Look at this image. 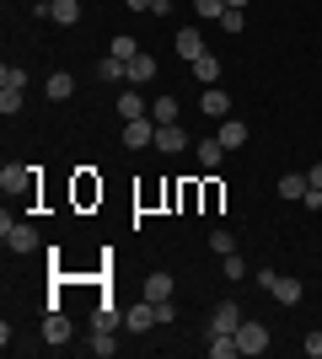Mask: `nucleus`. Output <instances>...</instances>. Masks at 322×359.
<instances>
[{"label":"nucleus","instance_id":"obj_2","mask_svg":"<svg viewBox=\"0 0 322 359\" xmlns=\"http://www.w3.org/2000/svg\"><path fill=\"white\" fill-rule=\"evenodd\" d=\"M258 285L269 290V295H274L279 306H295V300L307 295V290H301V279H290V273H269V269L258 273Z\"/></svg>","mask_w":322,"mask_h":359},{"label":"nucleus","instance_id":"obj_3","mask_svg":"<svg viewBox=\"0 0 322 359\" xmlns=\"http://www.w3.org/2000/svg\"><path fill=\"white\" fill-rule=\"evenodd\" d=\"M123 145H129V150L156 145V118H129V123H123Z\"/></svg>","mask_w":322,"mask_h":359},{"label":"nucleus","instance_id":"obj_4","mask_svg":"<svg viewBox=\"0 0 322 359\" xmlns=\"http://www.w3.org/2000/svg\"><path fill=\"white\" fill-rule=\"evenodd\" d=\"M236 344H242V354H269V327L242 322V327H236Z\"/></svg>","mask_w":322,"mask_h":359},{"label":"nucleus","instance_id":"obj_6","mask_svg":"<svg viewBox=\"0 0 322 359\" xmlns=\"http://www.w3.org/2000/svg\"><path fill=\"white\" fill-rule=\"evenodd\" d=\"M188 135H183V123H156V150H167V156H183Z\"/></svg>","mask_w":322,"mask_h":359},{"label":"nucleus","instance_id":"obj_26","mask_svg":"<svg viewBox=\"0 0 322 359\" xmlns=\"http://www.w3.org/2000/svg\"><path fill=\"white\" fill-rule=\"evenodd\" d=\"M0 113H6V118L22 113V86H0Z\"/></svg>","mask_w":322,"mask_h":359},{"label":"nucleus","instance_id":"obj_27","mask_svg":"<svg viewBox=\"0 0 322 359\" xmlns=\"http://www.w3.org/2000/svg\"><path fill=\"white\" fill-rule=\"evenodd\" d=\"M119 322H123V316H119V306H97V322H92V327L113 332V327H119Z\"/></svg>","mask_w":322,"mask_h":359},{"label":"nucleus","instance_id":"obj_29","mask_svg":"<svg viewBox=\"0 0 322 359\" xmlns=\"http://www.w3.org/2000/svg\"><path fill=\"white\" fill-rule=\"evenodd\" d=\"M220 263H226V279H231V285H236V279H247V263H242L236 252H226Z\"/></svg>","mask_w":322,"mask_h":359},{"label":"nucleus","instance_id":"obj_28","mask_svg":"<svg viewBox=\"0 0 322 359\" xmlns=\"http://www.w3.org/2000/svg\"><path fill=\"white\" fill-rule=\"evenodd\" d=\"M194 11L210 16V22H220V16H226V0H194Z\"/></svg>","mask_w":322,"mask_h":359},{"label":"nucleus","instance_id":"obj_30","mask_svg":"<svg viewBox=\"0 0 322 359\" xmlns=\"http://www.w3.org/2000/svg\"><path fill=\"white\" fill-rule=\"evenodd\" d=\"M0 86H27V70H22V65H6V70H0Z\"/></svg>","mask_w":322,"mask_h":359},{"label":"nucleus","instance_id":"obj_31","mask_svg":"<svg viewBox=\"0 0 322 359\" xmlns=\"http://www.w3.org/2000/svg\"><path fill=\"white\" fill-rule=\"evenodd\" d=\"M210 247H215L220 257H226V252H236V236H231V231H215V236H210Z\"/></svg>","mask_w":322,"mask_h":359},{"label":"nucleus","instance_id":"obj_16","mask_svg":"<svg viewBox=\"0 0 322 359\" xmlns=\"http://www.w3.org/2000/svg\"><path fill=\"white\" fill-rule=\"evenodd\" d=\"M119 118L123 123H129V118H151V107L140 102V91H123V97H119Z\"/></svg>","mask_w":322,"mask_h":359},{"label":"nucleus","instance_id":"obj_37","mask_svg":"<svg viewBox=\"0 0 322 359\" xmlns=\"http://www.w3.org/2000/svg\"><path fill=\"white\" fill-rule=\"evenodd\" d=\"M226 6H236V11H242V6H247V0H226Z\"/></svg>","mask_w":322,"mask_h":359},{"label":"nucleus","instance_id":"obj_33","mask_svg":"<svg viewBox=\"0 0 322 359\" xmlns=\"http://www.w3.org/2000/svg\"><path fill=\"white\" fill-rule=\"evenodd\" d=\"M301 348H307V359H322V332H307V344H301Z\"/></svg>","mask_w":322,"mask_h":359},{"label":"nucleus","instance_id":"obj_25","mask_svg":"<svg viewBox=\"0 0 322 359\" xmlns=\"http://www.w3.org/2000/svg\"><path fill=\"white\" fill-rule=\"evenodd\" d=\"M92 354H97V359H107V354H119V344H113V332L92 327Z\"/></svg>","mask_w":322,"mask_h":359},{"label":"nucleus","instance_id":"obj_19","mask_svg":"<svg viewBox=\"0 0 322 359\" xmlns=\"http://www.w3.org/2000/svg\"><path fill=\"white\" fill-rule=\"evenodd\" d=\"M242 354V344H236V332H215V344H210V359H236Z\"/></svg>","mask_w":322,"mask_h":359},{"label":"nucleus","instance_id":"obj_20","mask_svg":"<svg viewBox=\"0 0 322 359\" xmlns=\"http://www.w3.org/2000/svg\"><path fill=\"white\" fill-rule=\"evenodd\" d=\"M97 75H102V81H129V65L113 60V54H102V60H97Z\"/></svg>","mask_w":322,"mask_h":359},{"label":"nucleus","instance_id":"obj_22","mask_svg":"<svg viewBox=\"0 0 322 359\" xmlns=\"http://www.w3.org/2000/svg\"><path fill=\"white\" fill-rule=\"evenodd\" d=\"M194 150H199V166H210V172L220 166V156H226V145H220V140H199Z\"/></svg>","mask_w":322,"mask_h":359},{"label":"nucleus","instance_id":"obj_38","mask_svg":"<svg viewBox=\"0 0 322 359\" xmlns=\"http://www.w3.org/2000/svg\"><path fill=\"white\" fill-rule=\"evenodd\" d=\"M43 6H54V0H43Z\"/></svg>","mask_w":322,"mask_h":359},{"label":"nucleus","instance_id":"obj_35","mask_svg":"<svg viewBox=\"0 0 322 359\" xmlns=\"http://www.w3.org/2000/svg\"><path fill=\"white\" fill-rule=\"evenodd\" d=\"M307 182H311V188H322V161H317V166L307 172Z\"/></svg>","mask_w":322,"mask_h":359},{"label":"nucleus","instance_id":"obj_8","mask_svg":"<svg viewBox=\"0 0 322 359\" xmlns=\"http://www.w3.org/2000/svg\"><path fill=\"white\" fill-rule=\"evenodd\" d=\"M242 322H247V316H242V306H236V300H226V306H215V316H210V327H215V332H236Z\"/></svg>","mask_w":322,"mask_h":359},{"label":"nucleus","instance_id":"obj_5","mask_svg":"<svg viewBox=\"0 0 322 359\" xmlns=\"http://www.w3.org/2000/svg\"><path fill=\"white\" fill-rule=\"evenodd\" d=\"M0 188H6V194H27V188H32V166L6 161V166H0Z\"/></svg>","mask_w":322,"mask_h":359},{"label":"nucleus","instance_id":"obj_9","mask_svg":"<svg viewBox=\"0 0 322 359\" xmlns=\"http://www.w3.org/2000/svg\"><path fill=\"white\" fill-rule=\"evenodd\" d=\"M172 43H177V54H183L188 65L199 60V54H210V48H204V32H199V27H183L177 38H172Z\"/></svg>","mask_w":322,"mask_h":359},{"label":"nucleus","instance_id":"obj_18","mask_svg":"<svg viewBox=\"0 0 322 359\" xmlns=\"http://www.w3.org/2000/svg\"><path fill=\"white\" fill-rule=\"evenodd\" d=\"M307 172H285V177H279V198H307Z\"/></svg>","mask_w":322,"mask_h":359},{"label":"nucleus","instance_id":"obj_13","mask_svg":"<svg viewBox=\"0 0 322 359\" xmlns=\"http://www.w3.org/2000/svg\"><path fill=\"white\" fill-rule=\"evenodd\" d=\"M199 107H204V113H210V118H226V113H231V97H226V91H220V86H210V91H204V97H199Z\"/></svg>","mask_w":322,"mask_h":359},{"label":"nucleus","instance_id":"obj_36","mask_svg":"<svg viewBox=\"0 0 322 359\" xmlns=\"http://www.w3.org/2000/svg\"><path fill=\"white\" fill-rule=\"evenodd\" d=\"M123 6H129V11H151V0H123Z\"/></svg>","mask_w":322,"mask_h":359},{"label":"nucleus","instance_id":"obj_10","mask_svg":"<svg viewBox=\"0 0 322 359\" xmlns=\"http://www.w3.org/2000/svg\"><path fill=\"white\" fill-rule=\"evenodd\" d=\"M43 344H54V348L70 344V316H65V311H48L43 316Z\"/></svg>","mask_w":322,"mask_h":359},{"label":"nucleus","instance_id":"obj_23","mask_svg":"<svg viewBox=\"0 0 322 359\" xmlns=\"http://www.w3.org/2000/svg\"><path fill=\"white\" fill-rule=\"evenodd\" d=\"M107 54H113V60H123V65H129V60H135V54H140V43H135V38H129V32H119V38L107 43Z\"/></svg>","mask_w":322,"mask_h":359},{"label":"nucleus","instance_id":"obj_14","mask_svg":"<svg viewBox=\"0 0 322 359\" xmlns=\"http://www.w3.org/2000/svg\"><path fill=\"white\" fill-rule=\"evenodd\" d=\"M194 81H199V86H215V81H220V60H215V54H199V60H194Z\"/></svg>","mask_w":322,"mask_h":359},{"label":"nucleus","instance_id":"obj_7","mask_svg":"<svg viewBox=\"0 0 322 359\" xmlns=\"http://www.w3.org/2000/svg\"><path fill=\"white\" fill-rule=\"evenodd\" d=\"M161 316H156V300H140V306H129L123 311V327H135V332H145V327H156Z\"/></svg>","mask_w":322,"mask_h":359},{"label":"nucleus","instance_id":"obj_24","mask_svg":"<svg viewBox=\"0 0 322 359\" xmlns=\"http://www.w3.org/2000/svg\"><path fill=\"white\" fill-rule=\"evenodd\" d=\"M151 118L156 123H177V97H156V102H151Z\"/></svg>","mask_w":322,"mask_h":359},{"label":"nucleus","instance_id":"obj_11","mask_svg":"<svg viewBox=\"0 0 322 359\" xmlns=\"http://www.w3.org/2000/svg\"><path fill=\"white\" fill-rule=\"evenodd\" d=\"M145 81H156V54L140 48L135 60H129V86H145Z\"/></svg>","mask_w":322,"mask_h":359},{"label":"nucleus","instance_id":"obj_34","mask_svg":"<svg viewBox=\"0 0 322 359\" xmlns=\"http://www.w3.org/2000/svg\"><path fill=\"white\" fill-rule=\"evenodd\" d=\"M301 204H307V210L317 215V210H322V188H307V198H301Z\"/></svg>","mask_w":322,"mask_h":359},{"label":"nucleus","instance_id":"obj_12","mask_svg":"<svg viewBox=\"0 0 322 359\" xmlns=\"http://www.w3.org/2000/svg\"><path fill=\"white\" fill-rule=\"evenodd\" d=\"M247 135H253V129H247V123H236V118H226V123H220V129H215V140H220V145H226V150L247 145Z\"/></svg>","mask_w":322,"mask_h":359},{"label":"nucleus","instance_id":"obj_1","mask_svg":"<svg viewBox=\"0 0 322 359\" xmlns=\"http://www.w3.org/2000/svg\"><path fill=\"white\" fill-rule=\"evenodd\" d=\"M0 241H6L11 252H38V231H32L27 220H11V215L0 220Z\"/></svg>","mask_w":322,"mask_h":359},{"label":"nucleus","instance_id":"obj_17","mask_svg":"<svg viewBox=\"0 0 322 359\" xmlns=\"http://www.w3.org/2000/svg\"><path fill=\"white\" fill-rule=\"evenodd\" d=\"M48 16H54L60 27H76V22H81V0H54V6H48Z\"/></svg>","mask_w":322,"mask_h":359},{"label":"nucleus","instance_id":"obj_21","mask_svg":"<svg viewBox=\"0 0 322 359\" xmlns=\"http://www.w3.org/2000/svg\"><path fill=\"white\" fill-rule=\"evenodd\" d=\"M145 300H172V273H151L145 279Z\"/></svg>","mask_w":322,"mask_h":359},{"label":"nucleus","instance_id":"obj_15","mask_svg":"<svg viewBox=\"0 0 322 359\" xmlns=\"http://www.w3.org/2000/svg\"><path fill=\"white\" fill-rule=\"evenodd\" d=\"M48 102H65V97H70V91H76V75H65V70H54V75H48Z\"/></svg>","mask_w":322,"mask_h":359},{"label":"nucleus","instance_id":"obj_32","mask_svg":"<svg viewBox=\"0 0 322 359\" xmlns=\"http://www.w3.org/2000/svg\"><path fill=\"white\" fill-rule=\"evenodd\" d=\"M220 27H226V32H242V27H247V16L236 11V6H226V16H220Z\"/></svg>","mask_w":322,"mask_h":359}]
</instances>
